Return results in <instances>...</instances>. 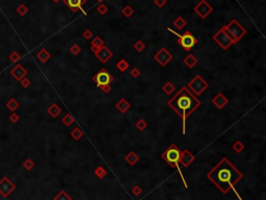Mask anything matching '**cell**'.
I'll list each match as a JSON object with an SVG mask.
<instances>
[{
    "label": "cell",
    "mask_w": 266,
    "mask_h": 200,
    "mask_svg": "<svg viewBox=\"0 0 266 200\" xmlns=\"http://www.w3.org/2000/svg\"><path fill=\"white\" fill-rule=\"evenodd\" d=\"M95 174H96V176L99 179H103L105 176L107 175V171L105 170L102 166H99V167H97L96 169H95Z\"/></svg>",
    "instance_id": "obj_27"
},
{
    "label": "cell",
    "mask_w": 266,
    "mask_h": 200,
    "mask_svg": "<svg viewBox=\"0 0 266 200\" xmlns=\"http://www.w3.org/2000/svg\"><path fill=\"white\" fill-rule=\"evenodd\" d=\"M97 12L99 13L100 15H105L108 12V9H107V6H105V4L101 3L99 6L97 7Z\"/></svg>",
    "instance_id": "obj_38"
},
{
    "label": "cell",
    "mask_w": 266,
    "mask_h": 200,
    "mask_svg": "<svg viewBox=\"0 0 266 200\" xmlns=\"http://www.w3.org/2000/svg\"><path fill=\"white\" fill-rule=\"evenodd\" d=\"M141 192H143V190H141V188L138 184H135L132 188V193L133 195H135V196H139V195L141 194Z\"/></svg>",
    "instance_id": "obj_39"
},
{
    "label": "cell",
    "mask_w": 266,
    "mask_h": 200,
    "mask_svg": "<svg viewBox=\"0 0 266 200\" xmlns=\"http://www.w3.org/2000/svg\"><path fill=\"white\" fill-rule=\"evenodd\" d=\"M70 51H71V53L73 54V55H78V54L80 53V51H81V48H80V46L78 45V44H74V45L71 46Z\"/></svg>",
    "instance_id": "obj_36"
},
{
    "label": "cell",
    "mask_w": 266,
    "mask_h": 200,
    "mask_svg": "<svg viewBox=\"0 0 266 200\" xmlns=\"http://www.w3.org/2000/svg\"><path fill=\"white\" fill-rule=\"evenodd\" d=\"M48 114L50 115L52 118H57V117L60 115L61 111H63V110H61L59 106L56 104V103H52L50 106H49V108L47 110Z\"/></svg>",
    "instance_id": "obj_18"
},
{
    "label": "cell",
    "mask_w": 266,
    "mask_h": 200,
    "mask_svg": "<svg viewBox=\"0 0 266 200\" xmlns=\"http://www.w3.org/2000/svg\"><path fill=\"white\" fill-rule=\"evenodd\" d=\"M20 82H21V85L24 88H28L30 85V80L28 79L27 77H23V78L20 80Z\"/></svg>",
    "instance_id": "obj_44"
},
{
    "label": "cell",
    "mask_w": 266,
    "mask_h": 200,
    "mask_svg": "<svg viewBox=\"0 0 266 200\" xmlns=\"http://www.w3.org/2000/svg\"><path fill=\"white\" fill-rule=\"evenodd\" d=\"M122 14H123V16H125L126 18H130L134 14V9L130 6H126L122 9Z\"/></svg>",
    "instance_id": "obj_34"
},
{
    "label": "cell",
    "mask_w": 266,
    "mask_h": 200,
    "mask_svg": "<svg viewBox=\"0 0 266 200\" xmlns=\"http://www.w3.org/2000/svg\"><path fill=\"white\" fill-rule=\"evenodd\" d=\"M37 58L40 59L41 63H47L51 58V54L47 49H41L37 54Z\"/></svg>",
    "instance_id": "obj_20"
},
{
    "label": "cell",
    "mask_w": 266,
    "mask_h": 200,
    "mask_svg": "<svg viewBox=\"0 0 266 200\" xmlns=\"http://www.w3.org/2000/svg\"><path fill=\"white\" fill-rule=\"evenodd\" d=\"M180 157H181V150L179 149V147L176 144H170L161 154L162 160H163L165 163L169 164L170 167L177 169L183 180V184H184L185 188H187V183L186 181H185L184 176H183L181 168H180Z\"/></svg>",
    "instance_id": "obj_3"
},
{
    "label": "cell",
    "mask_w": 266,
    "mask_h": 200,
    "mask_svg": "<svg viewBox=\"0 0 266 200\" xmlns=\"http://www.w3.org/2000/svg\"><path fill=\"white\" fill-rule=\"evenodd\" d=\"M93 36L94 35H93L92 30H89V29H86L82 32V37H83L85 40H91V39L93 38Z\"/></svg>",
    "instance_id": "obj_40"
},
{
    "label": "cell",
    "mask_w": 266,
    "mask_h": 200,
    "mask_svg": "<svg viewBox=\"0 0 266 200\" xmlns=\"http://www.w3.org/2000/svg\"><path fill=\"white\" fill-rule=\"evenodd\" d=\"M167 104L182 119V134H185L186 120L200 108L201 101L187 87H183L167 101Z\"/></svg>",
    "instance_id": "obj_2"
},
{
    "label": "cell",
    "mask_w": 266,
    "mask_h": 200,
    "mask_svg": "<svg viewBox=\"0 0 266 200\" xmlns=\"http://www.w3.org/2000/svg\"><path fill=\"white\" fill-rule=\"evenodd\" d=\"M92 79L93 81L97 85V87L100 88L102 87V85L111 84L113 81V76L105 68H102L97 74H95L94 76H93Z\"/></svg>",
    "instance_id": "obj_8"
},
{
    "label": "cell",
    "mask_w": 266,
    "mask_h": 200,
    "mask_svg": "<svg viewBox=\"0 0 266 200\" xmlns=\"http://www.w3.org/2000/svg\"><path fill=\"white\" fill-rule=\"evenodd\" d=\"M6 108H9V111H15L18 108H19V102H18L16 99H14V98H13V99L9 100V102L6 103Z\"/></svg>",
    "instance_id": "obj_31"
},
{
    "label": "cell",
    "mask_w": 266,
    "mask_h": 200,
    "mask_svg": "<svg viewBox=\"0 0 266 200\" xmlns=\"http://www.w3.org/2000/svg\"><path fill=\"white\" fill-rule=\"evenodd\" d=\"M11 74L17 80H19V81H20L23 77L26 76L27 71H26V69L22 66V65H16V66H15L14 68H13L12 71H11Z\"/></svg>",
    "instance_id": "obj_16"
},
{
    "label": "cell",
    "mask_w": 266,
    "mask_h": 200,
    "mask_svg": "<svg viewBox=\"0 0 266 200\" xmlns=\"http://www.w3.org/2000/svg\"><path fill=\"white\" fill-rule=\"evenodd\" d=\"M115 108H117V110L120 111V113L125 114L128 110H130L131 104L129 103V101L127 99H125V98H121V99L115 103Z\"/></svg>",
    "instance_id": "obj_17"
},
{
    "label": "cell",
    "mask_w": 266,
    "mask_h": 200,
    "mask_svg": "<svg viewBox=\"0 0 266 200\" xmlns=\"http://www.w3.org/2000/svg\"><path fill=\"white\" fill-rule=\"evenodd\" d=\"M244 148H245V146H244L243 142H241L240 140L235 141L234 144L232 145V149H233L236 153H241L244 150Z\"/></svg>",
    "instance_id": "obj_25"
},
{
    "label": "cell",
    "mask_w": 266,
    "mask_h": 200,
    "mask_svg": "<svg viewBox=\"0 0 266 200\" xmlns=\"http://www.w3.org/2000/svg\"><path fill=\"white\" fill-rule=\"evenodd\" d=\"M226 29L230 33V36L233 38L235 44L238 42L241 38H243L244 35L246 33V29L236 19H233L228 25H226Z\"/></svg>",
    "instance_id": "obj_6"
},
{
    "label": "cell",
    "mask_w": 266,
    "mask_h": 200,
    "mask_svg": "<svg viewBox=\"0 0 266 200\" xmlns=\"http://www.w3.org/2000/svg\"><path fill=\"white\" fill-rule=\"evenodd\" d=\"M52 1L54 2V3H57V2H59L60 0H52Z\"/></svg>",
    "instance_id": "obj_47"
},
{
    "label": "cell",
    "mask_w": 266,
    "mask_h": 200,
    "mask_svg": "<svg viewBox=\"0 0 266 200\" xmlns=\"http://www.w3.org/2000/svg\"><path fill=\"white\" fill-rule=\"evenodd\" d=\"M27 11H28V9H27V7L25 6H20L19 7H18V9H17V12L19 13L21 16H24V15L27 13Z\"/></svg>",
    "instance_id": "obj_43"
},
{
    "label": "cell",
    "mask_w": 266,
    "mask_h": 200,
    "mask_svg": "<svg viewBox=\"0 0 266 200\" xmlns=\"http://www.w3.org/2000/svg\"><path fill=\"white\" fill-rule=\"evenodd\" d=\"M133 48L135 49L137 52H141V51H144V49H146V43H144L143 41L138 40V41H136L135 44L133 45Z\"/></svg>",
    "instance_id": "obj_33"
},
{
    "label": "cell",
    "mask_w": 266,
    "mask_h": 200,
    "mask_svg": "<svg viewBox=\"0 0 266 200\" xmlns=\"http://www.w3.org/2000/svg\"><path fill=\"white\" fill-rule=\"evenodd\" d=\"M117 67H118V70H120L121 72H125L126 70L129 68V63L127 61H125L124 58H122L117 63Z\"/></svg>",
    "instance_id": "obj_30"
},
{
    "label": "cell",
    "mask_w": 266,
    "mask_h": 200,
    "mask_svg": "<svg viewBox=\"0 0 266 200\" xmlns=\"http://www.w3.org/2000/svg\"><path fill=\"white\" fill-rule=\"evenodd\" d=\"M71 137L73 138L75 141H78V140H80L83 137V132H82V130L79 127H75L73 130L71 131Z\"/></svg>",
    "instance_id": "obj_26"
},
{
    "label": "cell",
    "mask_w": 266,
    "mask_h": 200,
    "mask_svg": "<svg viewBox=\"0 0 266 200\" xmlns=\"http://www.w3.org/2000/svg\"><path fill=\"white\" fill-rule=\"evenodd\" d=\"M54 199L55 200H72V197L70 196V195L67 193L66 191H64V190H61L59 193L56 195L55 197H54Z\"/></svg>",
    "instance_id": "obj_29"
},
{
    "label": "cell",
    "mask_w": 266,
    "mask_h": 200,
    "mask_svg": "<svg viewBox=\"0 0 266 200\" xmlns=\"http://www.w3.org/2000/svg\"><path fill=\"white\" fill-rule=\"evenodd\" d=\"M208 82L200 75H195L193 78L188 82L187 88L189 89L195 96L201 95L208 88Z\"/></svg>",
    "instance_id": "obj_7"
},
{
    "label": "cell",
    "mask_w": 266,
    "mask_h": 200,
    "mask_svg": "<svg viewBox=\"0 0 266 200\" xmlns=\"http://www.w3.org/2000/svg\"><path fill=\"white\" fill-rule=\"evenodd\" d=\"M104 45V41L102 40L100 37H95L94 39H93L92 43H91V50L94 52L95 50H97L98 48H100L101 46Z\"/></svg>",
    "instance_id": "obj_22"
},
{
    "label": "cell",
    "mask_w": 266,
    "mask_h": 200,
    "mask_svg": "<svg viewBox=\"0 0 266 200\" xmlns=\"http://www.w3.org/2000/svg\"><path fill=\"white\" fill-rule=\"evenodd\" d=\"M173 24H174V26L177 28L178 30H182L183 28H184L187 25V22L185 21V20L183 19L182 17H178L177 19H176L175 21H174V23H173Z\"/></svg>",
    "instance_id": "obj_24"
},
{
    "label": "cell",
    "mask_w": 266,
    "mask_h": 200,
    "mask_svg": "<svg viewBox=\"0 0 266 200\" xmlns=\"http://www.w3.org/2000/svg\"><path fill=\"white\" fill-rule=\"evenodd\" d=\"M61 121H63V123L66 126H70V125H72V124L74 123L75 119H74V117L71 115V114H66V115L61 118Z\"/></svg>",
    "instance_id": "obj_28"
},
{
    "label": "cell",
    "mask_w": 266,
    "mask_h": 200,
    "mask_svg": "<svg viewBox=\"0 0 266 200\" xmlns=\"http://www.w3.org/2000/svg\"><path fill=\"white\" fill-rule=\"evenodd\" d=\"M195 160V155L192 154L191 152L188 149H184L183 151H181V157H180V164L183 166L184 168L189 167L191 164Z\"/></svg>",
    "instance_id": "obj_14"
},
{
    "label": "cell",
    "mask_w": 266,
    "mask_h": 200,
    "mask_svg": "<svg viewBox=\"0 0 266 200\" xmlns=\"http://www.w3.org/2000/svg\"><path fill=\"white\" fill-rule=\"evenodd\" d=\"M100 89L102 90L103 93H105V94H108V93L111 92L112 88H111V85H102V87H100Z\"/></svg>",
    "instance_id": "obj_42"
},
{
    "label": "cell",
    "mask_w": 266,
    "mask_h": 200,
    "mask_svg": "<svg viewBox=\"0 0 266 200\" xmlns=\"http://www.w3.org/2000/svg\"><path fill=\"white\" fill-rule=\"evenodd\" d=\"M125 160L127 162L130 166H135L136 164L138 163L139 160V157L136 154L134 151H130L127 155L125 157Z\"/></svg>",
    "instance_id": "obj_19"
},
{
    "label": "cell",
    "mask_w": 266,
    "mask_h": 200,
    "mask_svg": "<svg viewBox=\"0 0 266 200\" xmlns=\"http://www.w3.org/2000/svg\"><path fill=\"white\" fill-rule=\"evenodd\" d=\"M23 167L26 169L27 171L31 170V169L35 167V162H33L31 158H27V160H25L24 163H23Z\"/></svg>",
    "instance_id": "obj_35"
},
{
    "label": "cell",
    "mask_w": 266,
    "mask_h": 200,
    "mask_svg": "<svg viewBox=\"0 0 266 200\" xmlns=\"http://www.w3.org/2000/svg\"><path fill=\"white\" fill-rule=\"evenodd\" d=\"M169 32H172L173 35L177 36L178 37V44H179L181 47L184 49L185 51H190L191 49L195 47L198 44V39L195 37H193L192 33L190 32H185L183 35H180V33L174 32L172 28H167Z\"/></svg>",
    "instance_id": "obj_4"
},
{
    "label": "cell",
    "mask_w": 266,
    "mask_h": 200,
    "mask_svg": "<svg viewBox=\"0 0 266 200\" xmlns=\"http://www.w3.org/2000/svg\"><path fill=\"white\" fill-rule=\"evenodd\" d=\"M207 178L221 193L228 194L243 178V173L235 167L228 157H223L207 173Z\"/></svg>",
    "instance_id": "obj_1"
},
{
    "label": "cell",
    "mask_w": 266,
    "mask_h": 200,
    "mask_svg": "<svg viewBox=\"0 0 266 200\" xmlns=\"http://www.w3.org/2000/svg\"><path fill=\"white\" fill-rule=\"evenodd\" d=\"M94 54L102 64H106L113 56V52L107 46H105V44L103 46H101L100 48H98L97 50H95Z\"/></svg>",
    "instance_id": "obj_11"
},
{
    "label": "cell",
    "mask_w": 266,
    "mask_h": 200,
    "mask_svg": "<svg viewBox=\"0 0 266 200\" xmlns=\"http://www.w3.org/2000/svg\"><path fill=\"white\" fill-rule=\"evenodd\" d=\"M154 3L161 9V7H163L166 4V0H154Z\"/></svg>",
    "instance_id": "obj_45"
},
{
    "label": "cell",
    "mask_w": 266,
    "mask_h": 200,
    "mask_svg": "<svg viewBox=\"0 0 266 200\" xmlns=\"http://www.w3.org/2000/svg\"><path fill=\"white\" fill-rule=\"evenodd\" d=\"M19 115H18V114H16V113H13L11 116H9V120H11L13 123H16V122H18L19 121Z\"/></svg>",
    "instance_id": "obj_46"
},
{
    "label": "cell",
    "mask_w": 266,
    "mask_h": 200,
    "mask_svg": "<svg viewBox=\"0 0 266 200\" xmlns=\"http://www.w3.org/2000/svg\"><path fill=\"white\" fill-rule=\"evenodd\" d=\"M97 1H99V2H102V1H103V0H97Z\"/></svg>",
    "instance_id": "obj_48"
},
{
    "label": "cell",
    "mask_w": 266,
    "mask_h": 200,
    "mask_svg": "<svg viewBox=\"0 0 266 200\" xmlns=\"http://www.w3.org/2000/svg\"><path fill=\"white\" fill-rule=\"evenodd\" d=\"M20 58H21V55H20L17 51H13V53H11V55H9V59H11L13 63H17V62H19Z\"/></svg>",
    "instance_id": "obj_37"
},
{
    "label": "cell",
    "mask_w": 266,
    "mask_h": 200,
    "mask_svg": "<svg viewBox=\"0 0 266 200\" xmlns=\"http://www.w3.org/2000/svg\"><path fill=\"white\" fill-rule=\"evenodd\" d=\"M154 59L160 66L165 67L173 59V54L166 48H161L157 53H155Z\"/></svg>",
    "instance_id": "obj_10"
},
{
    "label": "cell",
    "mask_w": 266,
    "mask_h": 200,
    "mask_svg": "<svg viewBox=\"0 0 266 200\" xmlns=\"http://www.w3.org/2000/svg\"><path fill=\"white\" fill-rule=\"evenodd\" d=\"M195 14L202 19H206L211 13L213 12V7L208 3L206 0H201L193 9Z\"/></svg>",
    "instance_id": "obj_9"
},
{
    "label": "cell",
    "mask_w": 266,
    "mask_h": 200,
    "mask_svg": "<svg viewBox=\"0 0 266 200\" xmlns=\"http://www.w3.org/2000/svg\"><path fill=\"white\" fill-rule=\"evenodd\" d=\"M64 2L73 13H76L77 11H81L85 16L87 15V13L82 7L83 4L86 3V0H64Z\"/></svg>",
    "instance_id": "obj_13"
},
{
    "label": "cell",
    "mask_w": 266,
    "mask_h": 200,
    "mask_svg": "<svg viewBox=\"0 0 266 200\" xmlns=\"http://www.w3.org/2000/svg\"><path fill=\"white\" fill-rule=\"evenodd\" d=\"M135 126L139 131H144V129L148 127V123H147V121L144 120V119H139V120L136 122Z\"/></svg>",
    "instance_id": "obj_32"
},
{
    "label": "cell",
    "mask_w": 266,
    "mask_h": 200,
    "mask_svg": "<svg viewBox=\"0 0 266 200\" xmlns=\"http://www.w3.org/2000/svg\"><path fill=\"white\" fill-rule=\"evenodd\" d=\"M175 90H176L175 85H173L170 81H166L163 85H162V91H163V92H164L166 95H170V94H173V93L175 92Z\"/></svg>",
    "instance_id": "obj_23"
},
{
    "label": "cell",
    "mask_w": 266,
    "mask_h": 200,
    "mask_svg": "<svg viewBox=\"0 0 266 200\" xmlns=\"http://www.w3.org/2000/svg\"><path fill=\"white\" fill-rule=\"evenodd\" d=\"M212 39H213L214 42L217 43V45L219 46V47L223 48L224 50H227V49H229L230 46L235 44L233 38H232L231 36H230V33L227 32L226 25L221 27L220 29L215 33V35H213Z\"/></svg>",
    "instance_id": "obj_5"
},
{
    "label": "cell",
    "mask_w": 266,
    "mask_h": 200,
    "mask_svg": "<svg viewBox=\"0 0 266 200\" xmlns=\"http://www.w3.org/2000/svg\"><path fill=\"white\" fill-rule=\"evenodd\" d=\"M183 62H184V64L186 65V66L188 67V68H193V67L195 66V65L198 64L199 59L195 58L193 54H188V55L184 59H183Z\"/></svg>",
    "instance_id": "obj_21"
},
{
    "label": "cell",
    "mask_w": 266,
    "mask_h": 200,
    "mask_svg": "<svg viewBox=\"0 0 266 200\" xmlns=\"http://www.w3.org/2000/svg\"><path fill=\"white\" fill-rule=\"evenodd\" d=\"M130 75L133 77V78H137L139 75H140V71H139L138 68H135V67H134V68H132V70L130 71Z\"/></svg>",
    "instance_id": "obj_41"
},
{
    "label": "cell",
    "mask_w": 266,
    "mask_h": 200,
    "mask_svg": "<svg viewBox=\"0 0 266 200\" xmlns=\"http://www.w3.org/2000/svg\"><path fill=\"white\" fill-rule=\"evenodd\" d=\"M212 103L218 108V110H223L224 106L229 103V99L223 94V93H218V94L212 99Z\"/></svg>",
    "instance_id": "obj_15"
},
{
    "label": "cell",
    "mask_w": 266,
    "mask_h": 200,
    "mask_svg": "<svg viewBox=\"0 0 266 200\" xmlns=\"http://www.w3.org/2000/svg\"><path fill=\"white\" fill-rule=\"evenodd\" d=\"M16 189L15 183H13L6 176H4L3 178L0 180V195L4 198L9 197V195L12 193L14 190Z\"/></svg>",
    "instance_id": "obj_12"
}]
</instances>
